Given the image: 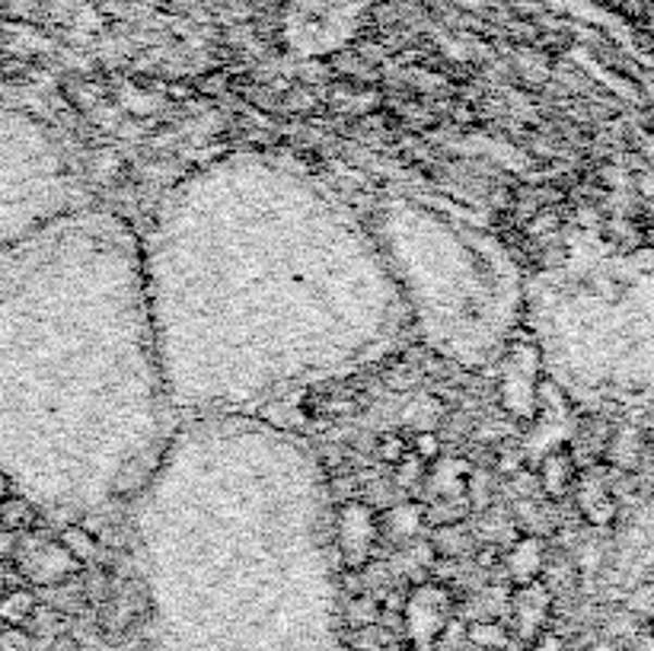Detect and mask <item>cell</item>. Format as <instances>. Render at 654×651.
Here are the masks:
<instances>
[{
    "label": "cell",
    "mask_w": 654,
    "mask_h": 651,
    "mask_svg": "<svg viewBox=\"0 0 654 651\" xmlns=\"http://www.w3.org/2000/svg\"><path fill=\"white\" fill-rule=\"evenodd\" d=\"M553 601L556 598L550 594V588L540 578L527 581V585H515V591H511V616H515L511 632L517 639L530 642L543 629H550L546 623H550V613H553Z\"/></svg>",
    "instance_id": "1"
},
{
    "label": "cell",
    "mask_w": 654,
    "mask_h": 651,
    "mask_svg": "<svg viewBox=\"0 0 654 651\" xmlns=\"http://www.w3.org/2000/svg\"><path fill=\"white\" fill-rule=\"evenodd\" d=\"M575 479H578V457L568 447L550 451L543 457V464H540V472H536V486L553 502L562 499V495H568V489L575 486Z\"/></svg>",
    "instance_id": "2"
},
{
    "label": "cell",
    "mask_w": 654,
    "mask_h": 651,
    "mask_svg": "<svg viewBox=\"0 0 654 651\" xmlns=\"http://www.w3.org/2000/svg\"><path fill=\"white\" fill-rule=\"evenodd\" d=\"M502 565L511 575V585H527L536 581L546 572V550L540 543V537H523L511 550V556L502 558Z\"/></svg>",
    "instance_id": "3"
},
{
    "label": "cell",
    "mask_w": 654,
    "mask_h": 651,
    "mask_svg": "<svg viewBox=\"0 0 654 651\" xmlns=\"http://www.w3.org/2000/svg\"><path fill=\"white\" fill-rule=\"evenodd\" d=\"M428 543H431V550H434V558H451V562H457V558H464L479 550L476 537L464 527V520L431 527V540H428Z\"/></svg>",
    "instance_id": "4"
},
{
    "label": "cell",
    "mask_w": 654,
    "mask_h": 651,
    "mask_svg": "<svg viewBox=\"0 0 654 651\" xmlns=\"http://www.w3.org/2000/svg\"><path fill=\"white\" fill-rule=\"evenodd\" d=\"M515 642V632L498 619H469L467 646L479 651H508Z\"/></svg>",
    "instance_id": "5"
},
{
    "label": "cell",
    "mask_w": 654,
    "mask_h": 651,
    "mask_svg": "<svg viewBox=\"0 0 654 651\" xmlns=\"http://www.w3.org/2000/svg\"><path fill=\"white\" fill-rule=\"evenodd\" d=\"M36 527H39V512H36L26 499L10 495V499L0 502V530H3V533L23 537V533H29V530H36Z\"/></svg>",
    "instance_id": "6"
},
{
    "label": "cell",
    "mask_w": 654,
    "mask_h": 651,
    "mask_svg": "<svg viewBox=\"0 0 654 651\" xmlns=\"http://www.w3.org/2000/svg\"><path fill=\"white\" fill-rule=\"evenodd\" d=\"M67 556L74 558V565H87L94 562L96 553H99V537H96L90 527L84 524H74V527H64L54 540Z\"/></svg>",
    "instance_id": "7"
},
{
    "label": "cell",
    "mask_w": 654,
    "mask_h": 651,
    "mask_svg": "<svg viewBox=\"0 0 654 651\" xmlns=\"http://www.w3.org/2000/svg\"><path fill=\"white\" fill-rule=\"evenodd\" d=\"M36 606H39V598L29 588H23V585L10 588L0 598V626H26L29 616L36 613Z\"/></svg>",
    "instance_id": "8"
},
{
    "label": "cell",
    "mask_w": 654,
    "mask_h": 651,
    "mask_svg": "<svg viewBox=\"0 0 654 651\" xmlns=\"http://www.w3.org/2000/svg\"><path fill=\"white\" fill-rule=\"evenodd\" d=\"M345 642H348V649L351 651H383L386 646H396V636H393V632H386L380 623H374V626H358V629H348Z\"/></svg>",
    "instance_id": "9"
},
{
    "label": "cell",
    "mask_w": 654,
    "mask_h": 651,
    "mask_svg": "<svg viewBox=\"0 0 654 651\" xmlns=\"http://www.w3.org/2000/svg\"><path fill=\"white\" fill-rule=\"evenodd\" d=\"M374 451L377 460H383L386 466H396L403 464V457H406L412 447H409V438H406L403 431H383V434L377 438Z\"/></svg>",
    "instance_id": "10"
},
{
    "label": "cell",
    "mask_w": 654,
    "mask_h": 651,
    "mask_svg": "<svg viewBox=\"0 0 654 651\" xmlns=\"http://www.w3.org/2000/svg\"><path fill=\"white\" fill-rule=\"evenodd\" d=\"M380 613H383V610H380V601H377V598L355 594L348 610H345V619H348L351 629H358V626H374V623H380Z\"/></svg>",
    "instance_id": "11"
},
{
    "label": "cell",
    "mask_w": 654,
    "mask_h": 651,
    "mask_svg": "<svg viewBox=\"0 0 654 651\" xmlns=\"http://www.w3.org/2000/svg\"><path fill=\"white\" fill-rule=\"evenodd\" d=\"M409 447H412V454L416 457H421L424 464L431 466L434 460H441V438L434 434V431H419L416 438H409Z\"/></svg>",
    "instance_id": "12"
},
{
    "label": "cell",
    "mask_w": 654,
    "mask_h": 651,
    "mask_svg": "<svg viewBox=\"0 0 654 651\" xmlns=\"http://www.w3.org/2000/svg\"><path fill=\"white\" fill-rule=\"evenodd\" d=\"M626 610L632 613V616H649L654 613V588H636L632 594H629V601H626Z\"/></svg>",
    "instance_id": "13"
},
{
    "label": "cell",
    "mask_w": 654,
    "mask_h": 651,
    "mask_svg": "<svg viewBox=\"0 0 654 651\" xmlns=\"http://www.w3.org/2000/svg\"><path fill=\"white\" fill-rule=\"evenodd\" d=\"M527 651H565V639H562L559 632H553V629H543L536 639L527 642Z\"/></svg>",
    "instance_id": "14"
},
{
    "label": "cell",
    "mask_w": 654,
    "mask_h": 651,
    "mask_svg": "<svg viewBox=\"0 0 654 651\" xmlns=\"http://www.w3.org/2000/svg\"><path fill=\"white\" fill-rule=\"evenodd\" d=\"M48 651H84V649H81V642H77L71 632H58V636L48 642Z\"/></svg>",
    "instance_id": "15"
},
{
    "label": "cell",
    "mask_w": 654,
    "mask_h": 651,
    "mask_svg": "<svg viewBox=\"0 0 654 651\" xmlns=\"http://www.w3.org/2000/svg\"><path fill=\"white\" fill-rule=\"evenodd\" d=\"M10 495H13V479H10V476L0 469V502H3V499H10Z\"/></svg>",
    "instance_id": "16"
},
{
    "label": "cell",
    "mask_w": 654,
    "mask_h": 651,
    "mask_svg": "<svg viewBox=\"0 0 654 651\" xmlns=\"http://www.w3.org/2000/svg\"><path fill=\"white\" fill-rule=\"evenodd\" d=\"M10 588H13V585H10V581H7V578H3V575H0V598H3V594H7V591H10Z\"/></svg>",
    "instance_id": "17"
},
{
    "label": "cell",
    "mask_w": 654,
    "mask_h": 651,
    "mask_svg": "<svg viewBox=\"0 0 654 651\" xmlns=\"http://www.w3.org/2000/svg\"><path fill=\"white\" fill-rule=\"evenodd\" d=\"M390 651H416L412 649V646H409V642H406V646H403V642H399V646H393V649Z\"/></svg>",
    "instance_id": "18"
},
{
    "label": "cell",
    "mask_w": 654,
    "mask_h": 651,
    "mask_svg": "<svg viewBox=\"0 0 654 651\" xmlns=\"http://www.w3.org/2000/svg\"><path fill=\"white\" fill-rule=\"evenodd\" d=\"M652 588H654V581H652Z\"/></svg>",
    "instance_id": "19"
}]
</instances>
